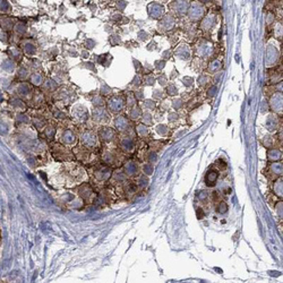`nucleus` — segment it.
<instances>
[{
  "mask_svg": "<svg viewBox=\"0 0 283 283\" xmlns=\"http://www.w3.org/2000/svg\"><path fill=\"white\" fill-rule=\"evenodd\" d=\"M282 177V163L281 162H275L269 165L267 169V177L269 179L274 178H280Z\"/></svg>",
  "mask_w": 283,
  "mask_h": 283,
  "instance_id": "obj_1",
  "label": "nucleus"
},
{
  "mask_svg": "<svg viewBox=\"0 0 283 283\" xmlns=\"http://www.w3.org/2000/svg\"><path fill=\"white\" fill-rule=\"evenodd\" d=\"M218 178H219V171H218V170L211 169L210 171L208 172V174H206V177H205L206 185H208L209 187L214 186L215 183H217V181H218Z\"/></svg>",
  "mask_w": 283,
  "mask_h": 283,
  "instance_id": "obj_2",
  "label": "nucleus"
},
{
  "mask_svg": "<svg viewBox=\"0 0 283 283\" xmlns=\"http://www.w3.org/2000/svg\"><path fill=\"white\" fill-rule=\"evenodd\" d=\"M79 195L84 201H89L94 196L92 188L87 185H84L82 188H79Z\"/></svg>",
  "mask_w": 283,
  "mask_h": 283,
  "instance_id": "obj_3",
  "label": "nucleus"
},
{
  "mask_svg": "<svg viewBox=\"0 0 283 283\" xmlns=\"http://www.w3.org/2000/svg\"><path fill=\"white\" fill-rule=\"evenodd\" d=\"M110 174H111V170L109 168L102 167L100 170H98V171L94 173V176H96L98 180L103 181V180H107V179L110 177Z\"/></svg>",
  "mask_w": 283,
  "mask_h": 283,
  "instance_id": "obj_4",
  "label": "nucleus"
},
{
  "mask_svg": "<svg viewBox=\"0 0 283 283\" xmlns=\"http://www.w3.org/2000/svg\"><path fill=\"white\" fill-rule=\"evenodd\" d=\"M273 193L282 199V177L277 178V180L273 183Z\"/></svg>",
  "mask_w": 283,
  "mask_h": 283,
  "instance_id": "obj_5",
  "label": "nucleus"
},
{
  "mask_svg": "<svg viewBox=\"0 0 283 283\" xmlns=\"http://www.w3.org/2000/svg\"><path fill=\"white\" fill-rule=\"evenodd\" d=\"M267 155L269 161H278L282 158V152L278 150H269Z\"/></svg>",
  "mask_w": 283,
  "mask_h": 283,
  "instance_id": "obj_6",
  "label": "nucleus"
},
{
  "mask_svg": "<svg viewBox=\"0 0 283 283\" xmlns=\"http://www.w3.org/2000/svg\"><path fill=\"white\" fill-rule=\"evenodd\" d=\"M218 210L220 213H226V211L228 210V205L226 202H220L218 204Z\"/></svg>",
  "mask_w": 283,
  "mask_h": 283,
  "instance_id": "obj_7",
  "label": "nucleus"
},
{
  "mask_svg": "<svg viewBox=\"0 0 283 283\" xmlns=\"http://www.w3.org/2000/svg\"><path fill=\"white\" fill-rule=\"evenodd\" d=\"M276 213L280 218H282V202H277L276 203Z\"/></svg>",
  "mask_w": 283,
  "mask_h": 283,
  "instance_id": "obj_8",
  "label": "nucleus"
}]
</instances>
